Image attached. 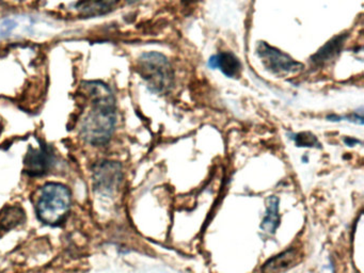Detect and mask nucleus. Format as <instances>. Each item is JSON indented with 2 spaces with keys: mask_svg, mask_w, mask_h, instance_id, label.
<instances>
[{
  "mask_svg": "<svg viewBox=\"0 0 364 273\" xmlns=\"http://www.w3.org/2000/svg\"><path fill=\"white\" fill-rule=\"evenodd\" d=\"M82 94L90 102L80 124V136L89 144L102 146L109 142L117 124L116 98L109 85L103 81H85Z\"/></svg>",
  "mask_w": 364,
  "mask_h": 273,
  "instance_id": "1",
  "label": "nucleus"
},
{
  "mask_svg": "<svg viewBox=\"0 0 364 273\" xmlns=\"http://www.w3.org/2000/svg\"><path fill=\"white\" fill-rule=\"evenodd\" d=\"M71 203L69 188L59 183H46L36 205L38 218L48 225H58L67 218Z\"/></svg>",
  "mask_w": 364,
  "mask_h": 273,
  "instance_id": "2",
  "label": "nucleus"
},
{
  "mask_svg": "<svg viewBox=\"0 0 364 273\" xmlns=\"http://www.w3.org/2000/svg\"><path fill=\"white\" fill-rule=\"evenodd\" d=\"M137 72L154 93H165L171 89L173 70L167 58L161 53L151 51L140 55Z\"/></svg>",
  "mask_w": 364,
  "mask_h": 273,
  "instance_id": "3",
  "label": "nucleus"
},
{
  "mask_svg": "<svg viewBox=\"0 0 364 273\" xmlns=\"http://www.w3.org/2000/svg\"><path fill=\"white\" fill-rule=\"evenodd\" d=\"M257 50L266 68L276 74L295 72L302 66L299 62L291 59L287 53L270 46L267 43L259 42Z\"/></svg>",
  "mask_w": 364,
  "mask_h": 273,
  "instance_id": "4",
  "label": "nucleus"
},
{
  "mask_svg": "<svg viewBox=\"0 0 364 273\" xmlns=\"http://www.w3.org/2000/svg\"><path fill=\"white\" fill-rule=\"evenodd\" d=\"M56 164V155L52 146L46 142L40 143L39 147H29L25 159V172L29 176L46 175Z\"/></svg>",
  "mask_w": 364,
  "mask_h": 273,
  "instance_id": "5",
  "label": "nucleus"
},
{
  "mask_svg": "<svg viewBox=\"0 0 364 273\" xmlns=\"http://www.w3.org/2000/svg\"><path fill=\"white\" fill-rule=\"evenodd\" d=\"M95 185L103 191H112L122 179L121 164L114 161H103L95 173Z\"/></svg>",
  "mask_w": 364,
  "mask_h": 273,
  "instance_id": "6",
  "label": "nucleus"
},
{
  "mask_svg": "<svg viewBox=\"0 0 364 273\" xmlns=\"http://www.w3.org/2000/svg\"><path fill=\"white\" fill-rule=\"evenodd\" d=\"M299 254L295 249L287 250V251L282 252L279 255L270 258L263 268L262 272L263 273H281L287 269L291 268L295 266L297 262Z\"/></svg>",
  "mask_w": 364,
  "mask_h": 273,
  "instance_id": "7",
  "label": "nucleus"
},
{
  "mask_svg": "<svg viewBox=\"0 0 364 273\" xmlns=\"http://www.w3.org/2000/svg\"><path fill=\"white\" fill-rule=\"evenodd\" d=\"M210 65L212 68H217L230 78H235L240 75L242 70V64L235 55L229 51L218 53L210 59Z\"/></svg>",
  "mask_w": 364,
  "mask_h": 273,
  "instance_id": "8",
  "label": "nucleus"
},
{
  "mask_svg": "<svg viewBox=\"0 0 364 273\" xmlns=\"http://www.w3.org/2000/svg\"><path fill=\"white\" fill-rule=\"evenodd\" d=\"M280 223L279 218V198L272 196L267 198V210L261 224V228L268 234H274Z\"/></svg>",
  "mask_w": 364,
  "mask_h": 273,
  "instance_id": "9",
  "label": "nucleus"
},
{
  "mask_svg": "<svg viewBox=\"0 0 364 273\" xmlns=\"http://www.w3.org/2000/svg\"><path fill=\"white\" fill-rule=\"evenodd\" d=\"M112 4L109 0H89L77 4V10L86 16H97L109 10Z\"/></svg>",
  "mask_w": 364,
  "mask_h": 273,
  "instance_id": "10",
  "label": "nucleus"
},
{
  "mask_svg": "<svg viewBox=\"0 0 364 273\" xmlns=\"http://www.w3.org/2000/svg\"><path fill=\"white\" fill-rule=\"evenodd\" d=\"M345 36H338V38H333V40L328 42L316 55H314L313 60L316 63H323V62L328 61V60L332 59L334 55L338 53V51L341 50V47L344 44Z\"/></svg>",
  "mask_w": 364,
  "mask_h": 273,
  "instance_id": "11",
  "label": "nucleus"
},
{
  "mask_svg": "<svg viewBox=\"0 0 364 273\" xmlns=\"http://www.w3.org/2000/svg\"><path fill=\"white\" fill-rule=\"evenodd\" d=\"M25 219L24 211L20 207H9L6 213H1L0 228L5 230H11Z\"/></svg>",
  "mask_w": 364,
  "mask_h": 273,
  "instance_id": "12",
  "label": "nucleus"
},
{
  "mask_svg": "<svg viewBox=\"0 0 364 273\" xmlns=\"http://www.w3.org/2000/svg\"><path fill=\"white\" fill-rule=\"evenodd\" d=\"M296 143L298 146H314L315 144H317V139L315 138L314 134L302 132L296 136Z\"/></svg>",
  "mask_w": 364,
  "mask_h": 273,
  "instance_id": "13",
  "label": "nucleus"
},
{
  "mask_svg": "<svg viewBox=\"0 0 364 273\" xmlns=\"http://www.w3.org/2000/svg\"><path fill=\"white\" fill-rule=\"evenodd\" d=\"M127 1L131 2L132 4V2H136L138 1V0H127Z\"/></svg>",
  "mask_w": 364,
  "mask_h": 273,
  "instance_id": "14",
  "label": "nucleus"
}]
</instances>
